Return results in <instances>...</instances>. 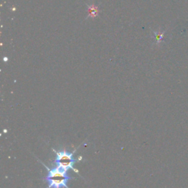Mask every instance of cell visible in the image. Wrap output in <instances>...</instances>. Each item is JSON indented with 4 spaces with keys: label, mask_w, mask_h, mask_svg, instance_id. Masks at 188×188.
<instances>
[{
    "label": "cell",
    "mask_w": 188,
    "mask_h": 188,
    "mask_svg": "<svg viewBox=\"0 0 188 188\" xmlns=\"http://www.w3.org/2000/svg\"><path fill=\"white\" fill-rule=\"evenodd\" d=\"M41 163L44 165L48 171V174L42 179L43 181H47L48 187L47 188H69L67 184L70 179L74 178L70 177L67 171L59 168L56 166L50 169L42 162Z\"/></svg>",
    "instance_id": "6da1fadb"
},
{
    "label": "cell",
    "mask_w": 188,
    "mask_h": 188,
    "mask_svg": "<svg viewBox=\"0 0 188 188\" xmlns=\"http://www.w3.org/2000/svg\"><path fill=\"white\" fill-rule=\"evenodd\" d=\"M76 150L77 149H75L74 151V152L70 153L65 151V150H64V151H55V149H53V151H55L56 153V159L55 160V165L56 167L65 170V171H67L70 169H72L79 175V171L74 168L76 160L74 159L73 155L76 151Z\"/></svg>",
    "instance_id": "7a4b0ae2"
},
{
    "label": "cell",
    "mask_w": 188,
    "mask_h": 188,
    "mask_svg": "<svg viewBox=\"0 0 188 188\" xmlns=\"http://www.w3.org/2000/svg\"><path fill=\"white\" fill-rule=\"evenodd\" d=\"M87 13H88L89 17H96L98 14H99V7L93 5H88V7H87Z\"/></svg>",
    "instance_id": "3957f363"
},
{
    "label": "cell",
    "mask_w": 188,
    "mask_h": 188,
    "mask_svg": "<svg viewBox=\"0 0 188 188\" xmlns=\"http://www.w3.org/2000/svg\"><path fill=\"white\" fill-rule=\"evenodd\" d=\"M164 33H165V32H163V33H162V32H157V33H154V35H155V38H156V39H157V43H160L161 42V41H162V39H163V36H164Z\"/></svg>",
    "instance_id": "277c9868"
}]
</instances>
